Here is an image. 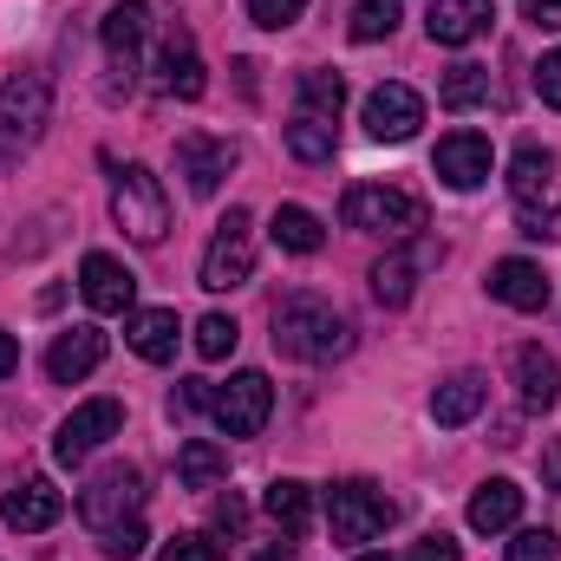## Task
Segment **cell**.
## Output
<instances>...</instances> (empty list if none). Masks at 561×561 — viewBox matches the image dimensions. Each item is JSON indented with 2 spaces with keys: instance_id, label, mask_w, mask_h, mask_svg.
I'll list each match as a JSON object with an SVG mask.
<instances>
[{
  "instance_id": "cell-1",
  "label": "cell",
  "mask_w": 561,
  "mask_h": 561,
  "mask_svg": "<svg viewBox=\"0 0 561 561\" xmlns=\"http://www.w3.org/2000/svg\"><path fill=\"white\" fill-rule=\"evenodd\" d=\"M346 346H353V327H346V313H340L333 300H320V294H287L275 307V353L307 359V366H327V359H340Z\"/></svg>"
},
{
  "instance_id": "cell-2",
  "label": "cell",
  "mask_w": 561,
  "mask_h": 561,
  "mask_svg": "<svg viewBox=\"0 0 561 561\" xmlns=\"http://www.w3.org/2000/svg\"><path fill=\"white\" fill-rule=\"evenodd\" d=\"M46 118H53V85L39 72L0 79V170H13L33 144L46 138Z\"/></svg>"
},
{
  "instance_id": "cell-3",
  "label": "cell",
  "mask_w": 561,
  "mask_h": 561,
  "mask_svg": "<svg viewBox=\"0 0 561 561\" xmlns=\"http://www.w3.org/2000/svg\"><path fill=\"white\" fill-rule=\"evenodd\" d=\"M112 216L118 229L138 242V249H157L163 229H170V196L157 183L150 163H112Z\"/></svg>"
},
{
  "instance_id": "cell-4",
  "label": "cell",
  "mask_w": 561,
  "mask_h": 561,
  "mask_svg": "<svg viewBox=\"0 0 561 561\" xmlns=\"http://www.w3.org/2000/svg\"><path fill=\"white\" fill-rule=\"evenodd\" d=\"M340 216H346V229H366V236H386V242L424 229V203L412 190H392V183H353Z\"/></svg>"
},
{
  "instance_id": "cell-5",
  "label": "cell",
  "mask_w": 561,
  "mask_h": 561,
  "mask_svg": "<svg viewBox=\"0 0 561 561\" xmlns=\"http://www.w3.org/2000/svg\"><path fill=\"white\" fill-rule=\"evenodd\" d=\"M392 496L379 490V483H366V477H353V483H333L327 490V523H333V536L340 542H373V536H386L392 529Z\"/></svg>"
},
{
  "instance_id": "cell-6",
  "label": "cell",
  "mask_w": 561,
  "mask_h": 561,
  "mask_svg": "<svg viewBox=\"0 0 561 561\" xmlns=\"http://www.w3.org/2000/svg\"><path fill=\"white\" fill-rule=\"evenodd\" d=\"M249 275H255V222H249V209H229L216 222L209 249H203V275L196 280L209 294H229V287H242Z\"/></svg>"
},
{
  "instance_id": "cell-7",
  "label": "cell",
  "mask_w": 561,
  "mask_h": 561,
  "mask_svg": "<svg viewBox=\"0 0 561 561\" xmlns=\"http://www.w3.org/2000/svg\"><path fill=\"white\" fill-rule=\"evenodd\" d=\"M138 503H144V477L138 463H112V470H99L85 490H79V516H85V529H118V523H138Z\"/></svg>"
},
{
  "instance_id": "cell-8",
  "label": "cell",
  "mask_w": 561,
  "mask_h": 561,
  "mask_svg": "<svg viewBox=\"0 0 561 561\" xmlns=\"http://www.w3.org/2000/svg\"><path fill=\"white\" fill-rule=\"evenodd\" d=\"M275 412V386L268 373H236L229 386H209V419L222 424L229 437H255Z\"/></svg>"
},
{
  "instance_id": "cell-9",
  "label": "cell",
  "mask_w": 561,
  "mask_h": 561,
  "mask_svg": "<svg viewBox=\"0 0 561 561\" xmlns=\"http://www.w3.org/2000/svg\"><path fill=\"white\" fill-rule=\"evenodd\" d=\"M431 170H437V183H444V190L470 196V190H483V183H490L496 150H490L483 131H450V138H437V150H431Z\"/></svg>"
},
{
  "instance_id": "cell-10",
  "label": "cell",
  "mask_w": 561,
  "mask_h": 561,
  "mask_svg": "<svg viewBox=\"0 0 561 561\" xmlns=\"http://www.w3.org/2000/svg\"><path fill=\"white\" fill-rule=\"evenodd\" d=\"M118 431H125V405H118V399H85L72 419L59 424L53 457H59V463H85V457H92L105 437H118Z\"/></svg>"
},
{
  "instance_id": "cell-11",
  "label": "cell",
  "mask_w": 561,
  "mask_h": 561,
  "mask_svg": "<svg viewBox=\"0 0 561 561\" xmlns=\"http://www.w3.org/2000/svg\"><path fill=\"white\" fill-rule=\"evenodd\" d=\"M359 118H366V131L379 144H405V138H419V125H424V99L412 85L392 79V85H373L366 92V112Z\"/></svg>"
},
{
  "instance_id": "cell-12",
  "label": "cell",
  "mask_w": 561,
  "mask_h": 561,
  "mask_svg": "<svg viewBox=\"0 0 561 561\" xmlns=\"http://www.w3.org/2000/svg\"><path fill=\"white\" fill-rule=\"evenodd\" d=\"M176 170H183L190 196H216V190H222V176L236 170V144L190 131V138H176Z\"/></svg>"
},
{
  "instance_id": "cell-13",
  "label": "cell",
  "mask_w": 561,
  "mask_h": 561,
  "mask_svg": "<svg viewBox=\"0 0 561 561\" xmlns=\"http://www.w3.org/2000/svg\"><path fill=\"white\" fill-rule=\"evenodd\" d=\"M79 294H85L99 313H131V300H138V275H131L118 255L92 249V255L79 262Z\"/></svg>"
},
{
  "instance_id": "cell-14",
  "label": "cell",
  "mask_w": 561,
  "mask_h": 561,
  "mask_svg": "<svg viewBox=\"0 0 561 561\" xmlns=\"http://www.w3.org/2000/svg\"><path fill=\"white\" fill-rule=\"evenodd\" d=\"M105 327H66L53 346H46V373L59 379V386H79V379H92L99 366H105Z\"/></svg>"
},
{
  "instance_id": "cell-15",
  "label": "cell",
  "mask_w": 561,
  "mask_h": 561,
  "mask_svg": "<svg viewBox=\"0 0 561 561\" xmlns=\"http://www.w3.org/2000/svg\"><path fill=\"white\" fill-rule=\"evenodd\" d=\"M0 516H7V529H13V536H39V529H53V523L66 516V496H59L46 477H26V483H13V490H7Z\"/></svg>"
},
{
  "instance_id": "cell-16",
  "label": "cell",
  "mask_w": 561,
  "mask_h": 561,
  "mask_svg": "<svg viewBox=\"0 0 561 561\" xmlns=\"http://www.w3.org/2000/svg\"><path fill=\"white\" fill-rule=\"evenodd\" d=\"M490 20H496V0H431L424 33L431 46H470L477 33H490Z\"/></svg>"
},
{
  "instance_id": "cell-17",
  "label": "cell",
  "mask_w": 561,
  "mask_h": 561,
  "mask_svg": "<svg viewBox=\"0 0 561 561\" xmlns=\"http://www.w3.org/2000/svg\"><path fill=\"white\" fill-rule=\"evenodd\" d=\"M105 53H112V66L125 72V85H131V72H138V59H144V33H150V7L144 0H118L112 13H105Z\"/></svg>"
},
{
  "instance_id": "cell-18",
  "label": "cell",
  "mask_w": 561,
  "mask_h": 561,
  "mask_svg": "<svg viewBox=\"0 0 561 561\" xmlns=\"http://www.w3.org/2000/svg\"><path fill=\"white\" fill-rule=\"evenodd\" d=\"M490 294H496L503 307H516V313H542V307H549V275H542V262L510 255V262L490 268Z\"/></svg>"
},
{
  "instance_id": "cell-19",
  "label": "cell",
  "mask_w": 561,
  "mask_h": 561,
  "mask_svg": "<svg viewBox=\"0 0 561 561\" xmlns=\"http://www.w3.org/2000/svg\"><path fill=\"white\" fill-rule=\"evenodd\" d=\"M157 85L170 92V99H203V59H196V39H190V26H170L163 33V53H157Z\"/></svg>"
},
{
  "instance_id": "cell-20",
  "label": "cell",
  "mask_w": 561,
  "mask_h": 561,
  "mask_svg": "<svg viewBox=\"0 0 561 561\" xmlns=\"http://www.w3.org/2000/svg\"><path fill=\"white\" fill-rule=\"evenodd\" d=\"M125 340H131V353H138V359L170 366V359H176V340H183V320H176L170 307H138V313L125 320Z\"/></svg>"
},
{
  "instance_id": "cell-21",
  "label": "cell",
  "mask_w": 561,
  "mask_h": 561,
  "mask_svg": "<svg viewBox=\"0 0 561 561\" xmlns=\"http://www.w3.org/2000/svg\"><path fill=\"white\" fill-rule=\"evenodd\" d=\"M516 392H523V412H556L561 405L556 353H542V346H516Z\"/></svg>"
},
{
  "instance_id": "cell-22",
  "label": "cell",
  "mask_w": 561,
  "mask_h": 561,
  "mask_svg": "<svg viewBox=\"0 0 561 561\" xmlns=\"http://www.w3.org/2000/svg\"><path fill=\"white\" fill-rule=\"evenodd\" d=\"M516 516H523V490H516L510 477H490V483L470 496V529H477V536H503V529H516Z\"/></svg>"
},
{
  "instance_id": "cell-23",
  "label": "cell",
  "mask_w": 561,
  "mask_h": 561,
  "mask_svg": "<svg viewBox=\"0 0 561 561\" xmlns=\"http://www.w3.org/2000/svg\"><path fill=\"white\" fill-rule=\"evenodd\" d=\"M483 399H490V386H483V373H450L437 392H431V419L437 424H470L477 412H483Z\"/></svg>"
},
{
  "instance_id": "cell-24",
  "label": "cell",
  "mask_w": 561,
  "mask_h": 561,
  "mask_svg": "<svg viewBox=\"0 0 561 561\" xmlns=\"http://www.w3.org/2000/svg\"><path fill=\"white\" fill-rule=\"evenodd\" d=\"M424 262H431V249H392V255L373 268V294H379V307H405L412 287H419Z\"/></svg>"
},
{
  "instance_id": "cell-25",
  "label": "cell",
  "mask_w": 561,
  "mask_h": 561,
  "mask_svg": "<svg viewBox=\"0 0 561 561\" xmlns=\"http://www.w3.org/2000/svg\"><path fill=\"white\" fill-rule=\"evenodd\" d=\"M262 510H268V523H275L280 536H300V529L313 523V490H307L300 477H280V483H268Z\"/></svg>"
},
{
  "instance_id": "cell-26",
  "label": "cell",
  "mask_w": 561,
  "mask_h": 561,
  "mask_svg": "<svg viewBox=\"0 0 561 561\" xmlns=\"http://www.w3.org/2000/svg\"><path fill=\"white\" fill-rule=\"evenodd\" d=\"M549 183H556V157H549L542 144H523L516 163H510V190H516V203L536 209V196H549Z\"/></svg>"
},
{
  "instance_id": "cell-27",
  "label": "cell",
  "mask_w": 561,
  "mask_h": 561,
  "mask_svg": "<svg viewBox=\"0 0 561 561\" xmlns=\"http://www.w3.org/2000/svg\"><path fill=\"white\" fill-rule=\"evenodd\" d=\"M268 236H275V249H287V255H313V249L327 242L320 216H313V209H300V203H280L275 222H268Z\"/></svg>"
},
{
  "instance_id": "cell-28",
  "label": "cell",
  "mask_w": 561,
  "mask_h": 561,
  "mask_svg": "<svg viewBox=\"0 0 561 561\" xmlns=\"http://www.w3.org/2000/svg\"><path fill=\"white\" fill-rule=\"evenodd\" d=\"M294 92H300V112H307V118H340V105H346V79H340V72H327V66L300 72V79H294Z\"/></svg>"
},
{
  "instance_id": "cell-29",
  "label": "cell",
  "mask_w": 561,
  "mask_h": 561,
  "mask_svg": "<svg viewBox=\"0 0 561 561\" xmlns=\"http://www.w3.org/2000/svg\"><path fill=\"white\" fill-rule=\"evenodd\" d=\"M222 470H229V457H222V444H209V437H190V444L176 450L183 490H209V483H222Z\"/></svg>"
},
{
  "instance_id": "cell-30",
  "label": "cell",
  "mask_w": 561,
  "mask_h": 561,
  "mask_svg": "<svg viewBox=\"0 0 561 561\" xmlns=\"http://www.w3.org/2000/svg\"><path fill=\"white\" fill-rule=\"evenodd\" d=\"M287 150H294L300 163H333V150H340L333 118H307V112H294V125H287Z\"/></svg>"
},
{
  "instance_id": "cell-31",
  "label": "cell",
  "mask_w": 561,
  "mask_h": 561,
  "mask_svg": "<svg viewBox=\"0 0 561 561\" xmlns=\"http://www.w3.org/2000/svg\"><path fill=\"white\" fill-rule=\"evenodd\" d=\"M346 33H353L359 46L392 39V33H399V0H359V7H353V20H346Z\"/></svg>"
},
{
  "instance_id": "cell-32",
  "label": "cell",
  "mask_w": 561,
  "mask_h": 561,
  "mask_svg": "<svg viewBox=\"0 0 561 561\" xmlns=\"http://www.w3.org/2000/svg\"><path fill=\"white\" fill-rule=\"evenodd\" d=\"M444 112H470V105H483L490 99V72L483 66H450V79H444Z\"/></svg>"
},
{
  "instance_id": "cell-33",
  "label": "cell",
  "mask_w": 561,
  "mask_h": 561,
  "mask_svg": "<svg viewBox=\"0 0 561 561\" xmlns=\"http://www.w3.org/2000/svg\"><path fill=\"white\" fill-rule=\"evenodd\" d=\"M236 340H242V327H236L229 313H203V320H196V353H203V359H229Z\"/></svg>"
},
{
  "instance_id": "cell-34",
  "label": "cell",
  "mask_w": 561,
  "mask_h": 561,
  "mask_svg": "<svg viewBox=\"0 0 561 561\" xmlns=\"http://www.w3.org/2000/svg\"><path fill=\"white\" fill-rule=\"evenodd\" d=\"M510 561H561V536L556 529H523L510 542Z\"/></svg>"
},
{
  "instance_id": "cell-35",
  "label": "cell",
  "mask_w": 561,
  "mask_h": 561,
  "mask_svg": "<svg viewBox=\"0 0 561 561\" xmlns=\"http://www.w3.org/2000/svg\"><path fill=\"white\" fill-rule=\"evenodd\" d=\"M300 13H307V0H249V20H255V26H268V33L294 26Z\"/></svg>"
},
{
  "instance_id": "cell-36",
  "label": "cell",
  "mask_w": 561,
  "mask_h": 561,
  "mask_svg": "<svg viewBox=\"0 0 561 561\" xmlns=\"http://www.w3.org/2000/svg\"><path fill=\"white\" fill-rule=\"evenodd\" d=\"M112 561H138L144 556V523H118V529H105V542H99Z\"/></svg>"
},
{
  "instance_id": "cell-37",
  "label": "cell",
  "mask_w": 561,
  "mask_h": 561,
  "mask_svg": "<svg viewBox=\"0 0 561 561\" xmlns=\"http://www.w3.org/2000/svg\"><path fill=\"white\" fill-rule=\"evenodd\" d=\"M163 561H222V549L209 536H176V542H163Z\"/></svg>"
},
{
  "instance_id": "cell-38",
  "label": "cell",
  "mask_w": 561,
  "mask_h": 561,
  "mask_svg": "<svg viewBox=\"0 0 561 561\" xmlns=\"http://www.w3.org/2000/svg\"><path fill=\"white\" fill-rule=\"evenodd\" d=\"M536 92H542V105H549V112H561V46L536 66Z\"/></svg>"
},
{
  "instance_id": "cell-39",
  "label": "cell",
  "mask_w": 561,
  "mask_h": 561,
  "mask_svg": "<svg viewBox=\"0 0 561 561\" xmlns=\"http://www.w3.org/2000/svg\"><path fill=\"white\" fill-rule=\"evenodd\" d=\"M523 20L542 33H561V0H523Z\"/></svg>"
},
{
  "instance_id": "cell-40",
  "label": "cell",
  "mask_w": 561,
  "mask_h": 561,
  "mask_svg": "<svg viewBox=\"0 0 561 561\" xmlns=\"http://www.w3.org/2000/svg\"><path fill=\"white\" fill-rule=\"evenodd\" d=\"M412 561H463V549L450 536H424L419 549H412Z\"/></svg>"
},
{
  "instance_id": "cell-41",
  "label": "cell",
  "mask_w": 561,
  "mask_h": 561,
  "mask_svg": "<svg viewBox=\"0 0 561 561\" xmlns=\"http://www.w3.org/2000/svg\"><path fill=\"white\" fill-rule=\"evenodd\" d=\"M242 516H249V510H242V496H222V503H216V529H222V536H236V529H242Z\"/></svg>"
},
{
  "instance_id": "cell-42",
  "label": "cell",
  "mask_w": 561,
  "mask_h": 561,
  "mask_svg": "<svg viewBox=\"0 0 561 561\" xmlns=\"http://www.w3.org/2000/svg\"><path fill=\"white\" fill-rule=\"evenodd\" d=\"M196 405H209V386H203V379H190V386L176 392V412H196Z\"/></svg>"
},
{
  "instance_id": "cell-43",
  "label": "cell",
  "mask_w": 561,
  "mask_h": 561,
  "mask_svg": "<svg viewBox=\"0 0 561 561\" xmlns=\"http://www.w3.org/2000/svg\"><path fill=\"white\" fill-rule=\"evenodd\" d=\"M542 483H549V490H561V437L542 450Z\"/></svg>"
},
{
  "instance_id": "cell-44",
  "label": "cell",
  "mask_w": 561,
  "mask_h": 561,
  "mask_svg": "<svg viewBox=\"0 0 561 561\" xmlns=\"http://www.w3.org/2000/svg\"><path fill=\"white\" fill-rule=\"evenodd\" d=\"M13 366H20V346H13V333H0V379H7Z\"/></svg>"
},
{
  "instance_id": "cell-45",
  "label": "cell",
  "mask_w": 561,
  "mask_h": 561,
  "mask_svg": "<svg viewBox=\"0 0 561 561\" xmlns=\"http://www.w3.org/2000/svg\"><path fill=\"white\" fill-rule=\"evenodd\" d=\"M255 561H294V549H280V542H275V549H262Z\"/></svg>"
},
{
  "instance_id": "cell-46",
  "label": "cell",
  "mask_w": 561,
  "mask_h": 561,
  "mask_svg": "<svg viewBox=\"0 0 561 561\" xmlns=\"http://www.w3.org/2000/svg\"><path fill=\"white\" fill-rule=\"evenodd\" d=\"M353 561H392V556H353Z\"/></svg>"
}]
</instances>
